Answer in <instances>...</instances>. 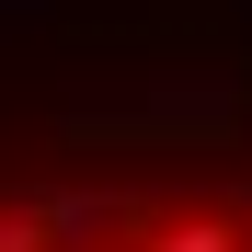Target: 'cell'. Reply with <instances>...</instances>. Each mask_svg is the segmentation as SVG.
<instances>
[{
    "label": "cell",
    "instance_id": "obj_3",
    "mask_svg": "<svg viewBox=\"0 0 252 252\" xmlns=\"http://www.w3.org/2000/svg\"><path fill=\"white\" fill-rule=\"evenodd\" d=\"M241 252H252V218H241Z\"/></svg>",
    "mask_w": 252,
    "mask_h": 252
},
{
    "label": "cell",
    "instance_id": "obj_2",
    "mask_svg": "<svg viewBox=\"0 0 252 252\" xmlns=\"http://www.w3.org/2000/svg\"><path fill=\"white\" fill-rule=\"evenodd\" d=\"M149 252H241V218H206V206H195V218H160Z\"/></svg>",
    "mask_w": 252,
    "mask_h": 252
},
{
    "label": "cell",
    "instance_id": "obj_1",
    "mask_svg": "<svg viewBox=\"0 0 252 252\" xmlns=\"http://www.w3.org/2000/svg\"><path fill=\"white\" fill-rule=\"evenodd\" d=\"M34 218H46V252H103L126 206L92 195V184H34Z\"/></svg>",
    "mask_w": 252,
    "mask_h": 252
}]
</instances>
